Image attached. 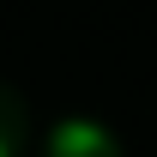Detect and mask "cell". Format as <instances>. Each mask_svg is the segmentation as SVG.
<instances>
[{"label": "cell", "mask_w": 157, "mask_h": 157, "mask_svg": "<svg viewBox=\"0 0 157 157\" xmlns=\"http://www.w3.org/2000/svg\"><path fill=\"white\" fill-rule=\"evenodd\" d=\"M0 157H6V139H0Z\"/></svg>", "instance_id": "cell-1"}]
</instances>
